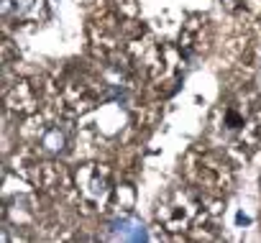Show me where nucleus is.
Segmentation results:
<instances>
[{
	"label": "nucleus",
	"instance_id": "nucleus-2",
	"mask_svg": "<svg viewBox=\"0 0 261 243\" xmlns=\"http://www.w3.org/2000/svg\"><path fill=\"white\" fill-rule=\"evenodd\" d=\"M44 146H46V151H62V146H64V136L54 128V131H49V133L44 136Z\"/></svg>",
	"mask_w": 261,
	"mask_h": 243
},
{
	"label": "nucleus",
	"instance_id": "nucleus-1",
	"mask_svg": "<svg viewBox=\"0 0 261 243\" xmlns=\"http://www.w3.org/2000/svg\"><path fill=\"white\" fill-rule=\"evenodd\" d=\"M113 238L120 240H146V230L139 220L134 218H123L118 223H113Z\"/></svg>",
	"mask_w": 261,
	"mask_h": 243
}]
</instances>
